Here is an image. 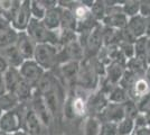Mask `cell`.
<instances>
[{
    "mask_svg": "<svg viewBox=\"0 0 150 135\" xmlns=\"http://www.w3.org/2000/svg\"><path fill=\"white\" fill-rule=\"evenodd\" d=\"M8 68H9V66L7 65V63L5 62V60L0 56V76H2V74L7 71Z\"/></svg>",
    "mask_w": 150,
    "mask_h": 135,
    "instance_id": "7dc6e473",
    "label": "cell"
},
{
    "mask_svg": "<svg viewBox=\"0 0 150 135\" xmlns=\"http://www.w3.org/2000/svg\"><path fill=\"white\" fill-rule=\"evenodd\" d=\"M58 47L50 44H37L33 60L45 71H50L57 65Z\"/></svg>",
    "mask_w": 150,
    "mask_h": 135,
    "instance_id": "277c9868",
    "label": "cell"
},
{
    "mask_svg": "<svg viewBox=\"0 0 150 135\" xmlns=\"http://www.w3.org/2000/svg\"><path fill=\"white\" fill-rule=\"evenodd\" d=\"M144 59L147 61V64H150V37L147 39V45H146V52H144Z\"/></svg>",
    "mask_w": 150,
    "mask_h": 135,
    "instance_id": "f6af8a7d",
    "label": "cell"
},
{
    "mask_svg": "<svg viewBox=\"0 0 150 135\" xmlns=\"http://www.w3.org/2000/svg\"><path fill=\"white\" fill-rule=\"evenodd\" d=\"M138 78H140V77H137L136 74H133L132 72H130V71H128L127 69H125V73H123V76H122L121 80H120L119 86L120 87H122L127 92H129Z\"/></svg>",
    "mask_w": 150,
    "mask_h": 135,
    "instance_id": "e575fe53",
    "label": "cell"
},
{
    "mask_svg": "<svg viewBox=\"0 0 150 135\" xmlns=\"http://www.w3.org/2000/svg\"><path fill=\"white\" fill-rule=\"evenodd\" d=\"M102 41H103V47H109L112 45H118L120 43V31L114 29L111 27L103 26L102 29Z\"/></svg>",
    "mask_w": 150,
    "mask_h": 135,
    "instance_id": "603a6c76",
    "label": "cell"
},
{
    "mask_svg": "<svg viewBox=\"0 0 150 135\" xmlns=\"http://www.w3.org/2000/svg\"><path fill=\"white\" fill-rule=\"evenodd\" d=\"M125 71V65L119 62H111L110 64L106 65L105 68V81L109 84L117 86L119 84L121 78Z\"/></svg>",
    "mask_w": 150,
    "mask_h": 135,
    "instance_id": "9a60e30c",
    "label": "cell"
},
{
    "mask_svg": "<svg viewBox=\"0 0 150 135\" xmlns=\"http://www.w3.org/2000/svg\"><path fill=\"white\" fill-rule=\"evenodd\" d=\"M45 129L46 127L39 121V118L30 108V106L27 105L24 113L23 131H25L28 135H43Z\"/></svg>",
    "mask_w": 150,
    "mask_h": 135,
    "instance_id": "9c48e42d",
    "label": "cell"
},
{
    "mask_svg": "<svg viewBox=\"0 0 150 135\" xmlns=\"http://www.w3.org/2000/svg\"><path fill=\"white\" fill-rule=\"evenodd\" d=\"M2 114H4V111H2V109H1V108H0V117H1V116H2Z\"/></svg>",
    "mask_w": 150,
    "mask_h": 135,
    "instance_id": "db71d44e",
    "label": "cell"
},
{
    "mask_svg": "<svg viewBox=\"0 0 150 135\" xmlns=\"http://www.w3.org/2000/svg\"><path fill=\"white\" fill-rule=\"evenodd\" d=\"M2 78H4V81H5L8 92H13V89L16 88V86L23 79L20 76L19 69H16V68H8L6 72L2 74Z\"/></svg>",
    "mask_w": 150,
    "mask_h": 135,
    "instance_id": "44dd1931",
    "label": "cell"
},
{
    "mask_svg": "<svg viewBox=\"0 0 150 135\" xmlns=\"http://www.w3.org/2000/svg\"><path fill=\"white\" fill-rule=\"evenodd\" d=\"M105 14L106 6L104 1H102V0L93 1V5L91 7V16L93 17V19L96 20L98 23H101L103 18L105 17Z\"/></svg>",
    "mask_w": 150,
    "mask_h": 135,
    "instance_id": "1f68e13d",
    "label": "cell"
},
{
    "mask_svg": "<svg viewBox=\"0 0 150 135\" xmlns=\"http://www.w3.org/2000/svg\"><path fill=\"white\" fill-rule=\"evenodd\" d=\"M19 105H20L19 100L13 92H6L4 96L0 97V108L4 113L17 108Z\"/></svg>",
    "mask_w": 150,
    "mask_h": 135,
    "instance_id": "83f0119b",
    "label": "cell"
},
{
    "mask_svg": "<svg viewBox=\"0 0 150 135\" xmlns=\"http://www.w3.org/2000/svg\"><path fill=\"white\" fill-rule=\"evenodd\" d=\"M122 13L125 14L128 18H131L133 16L139 15L140 11V0H128L123 1L121 5Z\"/></svg>",
    "mask_w": 150,
    "mask_h": 135,
    "instance_id": "4dcf8cb0",
    "label": "cell"
},
{
    "mask_svg": "<svg viewBox=\"0 0 150 135\" xmlns=\"http://www.w3.org/2000/svg\"><path fill=\"white\" fill-rule=\"evenodd\" d=\"M0 135H9V134H7V133H4V132H1V131H0Z\"/></svg>",
    "mask_w": 150,
    "mask_h": 135,
    "instance_id": "f5cc1de1",
    "label": "cell"
},
{
    "mask_svg": "<svg viewBox=\"0 0 150 135\" xmlns=\"http://www.w3.org/2000/svg\"><path fill=\"white\" fill-rule=\"evenodd\" d=\"M120 39H121L120 42H125V43H131V44H133L137 39L134 37V35L127 27H125L123 29L120 31Z\"/></svg>",
    "mask_w": 150,
    "mask_h": 135,
    "instance_id": "60d3db41",
    "label": "cell"
},
{
    "mask_svg": "<svg viewBox=\"0 0 150 135\" xmlns=\"http://www.w3.org/2000/svg\"><path fill=\"white\" fill-rule=\"evenodd\" d=\"M101 24L106 27H111L114 29H123L127 27L128 24V17L125 16L123 13H118V14H109L105 15V17L101 21Z\"/></svg>",
    "mask_w": 150,
    "mask_h": 135,
    "instance_id": "ac0fdd59",
    "label": "cell"
},
{
    "mask_svg": "<svg viewBox=\"0 0 150 135\" xmlns=\"http://www.w3.org/2000/svg\"><path fill=\"white\" fill-rule=\"evenodd\" d=\"M19 5H20V1L0 0V16H4L9 21H11L16 10L18 9Z\"/></svg>",
    "mask_w": 150,
    "mask_h": 135,
    "instance_id": "d4e9b609",
    "label": "cell"
},
{
    "mask_svg": "<svg viewBox=\"0 0 150 135\" xmlns=\"http://www.w3.org/2000/svg\"><path fill=\"white\" fill-rule=\"evenodd\" d=\"M120 51L122 52V54L125 55V58L128 60L134 58V49H133V44L131 43H125V42H120L119 44Z\"/></svg>",
    "mask_w": 150,
    "mask_h": 135,
    "instance_id": "f35d334b",
    "label": "cell"
},
{
    "mask_svg": "<svg viewBox=\"0 0 150 135\" xmlns=\"http://www.w3.org/2000/svg\"><path fill=\"white\" fill-rule=\"evenodd\" d=\"M19 72L23 80H25L27 84H29L33 88L36 89L39 80L42 79L46 71L42 69L34 60H26L19 66Z\"/></svg>",
    "mask_w": 150,
    "mask_h": 135,
    "instance_id": "8992f818",
    "label": "cell"
},
{
    "mask_svg": "<svg viewBox=\"0 0 150 135\" xmlns=\"http://www.w3.org/2000/svg\"><path fill=\"white\" fill-rule=\"evenodd\" d=\"M147 61L144 58H132L127 61L125 63V69L132 72L137 77H144V73L147 70Z\"/></svg>",
    "mask_w": 150,
    "mask_h": 135,
    "instance_id": "ffe728a7",
    "label": "cell"
},
{
    "mask_svg": "<svg viewBox=\"0 0 150 135\" xmlns=\"http://www.w3.org/2000/svg\"><path fill=\"white\" fill-rule=\"evenodd\" d=\"M26 106V104H20L17 108L4 113L0 117V131L9 135L21 131Z\"/></svg>",
    "mask_w": 150,
    "mask_h": 135,
    "instance_id": "7a4b0ae2",
    "label": "cell"
},
{
    "mask_svg": "<svg viewBox=\"0 0 150 135\" xmlns=\"http://www.w3.org/2000/svg\"><path fill=\"white\" fill-rule=\"evenodd\" d=\"M139 15H141L144 18L150 17V0H142L140 1V11Z\"/></svg>",
    "mask_w": 150,
    "mask_h": 135,
    "instance_id": "b9f144b4",
    "label": "cell"
},
{
    "mask_svg": "<svg viewBox=\"0 0 150 135\" xmlns=\"http://www.w3.org/2000/svg\"><path fill=\"white\" fill-rule=\"evenodd\" d=\"M80 63L81 62L69 61V62H65L63 64L58 65L59 72L65 81H67L69 84H73V82L75 84L77 74H79V70H80Z\"/></svg>",
    "mask_w": 150,
    "mask_h": 135,
    "instance_id": "e0dca14e",
    "label": "cell"
},
{
    "mask_svg": "<svg viewBox=\"0 0 150 135\" xmlns=\"http://www.w3.org/2000/svg\"><path fill=\"white\" fill-rule=\"evenodd\" d=\"M132 135H150V127L149 126H144L141 129H134Z\"/></svg>",
    "mask_w": 150,
    "mask_h": 135,
    "instance_id": "ee69618b",
    "label": "cell"
},
{
    "mask_svg": "<svg viewBox=\"0 0 150 135\" xmlns=\"http://www.w3.org/2000/svg\"><path fill=\"white\" fill-rule=\"evenodd\" d=\"M150 94V84L144 79V77H140L136 80L132 88L128 92V96L133 101H137L141 97Z\"/></svg>",
    "mask_w": 150,
    "mask_h": 135,
    "instance_id": "2e32d148",
    "label": "cell"
},
{
    "mask_svg": "<svg viewBox=\"0 0 150 135\" xmlns=\"http://www.w3.org/2000/svg\"><path fill=\"white\" fill-rule=\"evenodd\" d=\"M27 35L30 37L35 44H50L57 46L59 43V29L52 32L50 29H47L43 23L40 20H36L31 18L29 24L27 26L26 29Z\"/></svg>",
    "mask_w": 150,
    "mask_h": 135,
    "instance_id": "6da1fadb",
    "label": "cell"
},
{
    "mask_svg": "<svg viewBox=\"0 0 150 135\" xmlns=\"http://www.w3.org/2000/svg\"><path fill=\"white\" fill-rule=\"evenodd\" d=\"M136 105H137L138 111L140 114H144L148 110H150V94L141 97L140 99H138L136 101Z\"/></svg>",
    "mask_w": 150,
    "mask_h": 135,
    "instance_id": "74e56055",
    "label": "cell"
},
{
    "mask_svg": "<svg viewBox=\"0 0 150 135\" xmlns=\"http://www.w3.org/2000/svg\"><path fill=\"white\" fill-rule=\"evenodd\" d=\"M108 104H109V101H108V98H106L105 95L102 94L99 89H96L86 99L88 113H91L90 116L96 117L102 110L105 108Z\"/></svg>",
    "mask_w": 150,
    "mask_h": 135,
    "instance_id": "8fae6325",
    "label": "cell"
},
{
    "mask_svg": "<svg viewBox=\"0 0 150 135\" xmlns=\"http://www.w3.org/2000/svg\"><path fill=\"white\" fill-rule=\"evenodd\" d=\"M144 36L150 37V17L144 18Z\"/></svg>",
    "mask_w": 150,
    "mask_h": 135,
    "instance_id": "bcb514c9",
    "label": "cell"
},
{
    "mask_svg": "<svg viewBox=\"0 0 150 135\" xmlns=\"http://www.w3.org/2000/svg\"><path fill=\"white\" fill-rule=\"evenodd\" d=\"M102 29H103V25L100 23L90 33L84 46V60H91V59L96 58L99 52L102 50L103 47Z\"/></svg>",
    "mask_w": 150,
    "mask_h": 135,
    "instance_id": "5b68a950",
    "label": "cell"
},
{
    "mask_svg": "<svg viewBox=\"0 0 150 135\" xmlns=\"http://www.w3.org/2000/svg\"><path fill=\"white\" fill-rule=\"evenodd\" d=\"M122 106H123V110H125V117H127V118H130V119L133 121L139 115L136 101H133L130 98L122 104Z\"/></svg>",
    "mask_w": 150,
    "mask_h": 135,
    "instance_id": "d590c367",
    "label": "cell"
},
{
    "mask_svg": "<svg viewBox=\"0 0 150 135\" xmlns=\"http://www.w3.org/2000/svg\"><path fill=\"white\" fill-rule=\"evenodd\" d=\"M144 118H146V122H147V126H150V110H148L147 113H144Z\"/></svg>",
    "mask_w": 150,
    "mask_h": 135,
    "instance_id": "f907efd6",
    "label": "cell"
},
{
    "mask_svg": "<svg viewBox=\"0 0 150 135\" xmlns=\"http://www.w3.org/2000/svg\"><path fill=\"white\" fill-rule=\"evenodd\" d=\"M61 16H62V8L57 5L56 7L46 10L42 23L47 29L55 32L61 29Z\"/></svg>",
    "mask_w": 150,
    "mask_h": 135,
    "instance_id": "4fadbf2b",
    "label": "cell"
},
{
    "mask_svg": "<svg viewBox=\"0 0 150 135\" xmlns=\"http://www.w3.org/2000/svg\"><path fill=\"white\" fill-rule=\"evenodd\" d=\"M128 99H129L128 92L122 87H120L119 84L114 86L113 89L110 91V94L108 95V101L112 104H123Z\"/></svg>",
    "mask_w": 150,
    "mask_h": 135,
    "instance_id": "f1b7e54d",
    "label": "cell"
},
{
    "mask_svg": "<svg viewBox=\"0 0 150 135\" xmlns=\"http://www.w3.org/2000/svg\"><path fill=\"white\" fill-rule=\"evenodd\" d=\"M7 91V88H6V84H5V81H4V78L2 76H0V97L4 96Z\"/></svg>",
    "mask_w": 150,
    "mask_h": 135,
    "instance_id": "c3c4849f",
    "label": "cell"
},
{
    "mask_svg": "<svg viewBox=\"0 0 150 135\" xmlns=\"http://www.w3.org/2000/svg\"><path fill=\"white\" fill-rule=\"evenodd\" d=\"M101 122L94 116H88L84 123V134L85 135H100Z\"/></svg>",
    "mask_w": 150,
    "mask_h": 135,
    "instance_id": "f546056e",
    "label": "cell"
},
{
    "mask_svg": "<svg viewBox=\"0 0 150 135\" xmlns=\"http://www.w3.org/2000/svg\"><path fill=\"white\" fill-rule=\"evenodd\" d=\"M100 78L95 73L91 60H83L80 63V70L75 84L83 90L95 91L99 87Z\"/></svg>",
    "mask_w": 150,
    "mask_h": 135,
    "instance_id": "3957f363",
    "label": "cell"
},
{
    "mask_svg": "<svg viewBox=\"0 0 150 135\" xmlns=\"http://www.w3.org/2000/svg\"><path fill=\"white\" fill-rule=\"evenodd\" d=\"M30 20H31L30 0L20 1V5H19L18 9L16 10L13 19L10 21L11 27L18 33L26 32L27 26H28Z\"/></svg>",
    "mask_w": 150,
    "mask_h": 135,
    "instance_id": "ba28073f",
    "label": "cell"
},
{
    "mask_svg": "<svg viewBox=\"0 0 150 135\" xmlns=\"http://www.w3.org/2000/svg\"><path fill=\"white\" fill-rule=\"evenodd\" d=\"M10 27H11L10 21L7 19V18H5L4 16H0V32L1 31H5V29H8Z\"/></svg>",
    "mask_w": 150,
    "mask_h": 135,
    "instance_id": "7bdbcfd3",
    "label": "cell"
},
{
    "mask_svg": "<svg viewBox=\"0 0 150 135\" xmlns=\"http://www.w3.org/2000/svg\"><path fill=\"white\" fill-rule=\"evenodd\" d=\"M86 99L88 98H83L80 95H75L71 98V108L74 117H82L88 114Z\"/></svg>",
    "mask_w": 150,
    "mask_h": 135,
    "instance_id": "cb8c5ba5",
    "label": "cell"
},
{
    "mask_svg": "<svg viewBox=\"0 0 150 135\" xmlns=\"http://www.w3.org/2000/svg\"><path fill=\"white\" fill-rule=\"evenodd\" d=\"M34 91H35V88H33L30 84H27L25 80L21 79L20 82L13 89V94L17 97L20 104H27L30 101L31 97L34 95Z\"/></svg>",
    "mask_w": 150,
    "mask_h": 135,
    "instance_id": "d6986e66",
    "label": "cell"
},
{
    "mask_svg": "<svg viewBox=\"0 0 150 135\" xmlns=\"http://www.w3.org/2000/svg\"><path fill=\"white\" fill-rule=\"evenodd\" d=\"M30 13L31 18L42 21L46 13V8L43 6L40 0H30Z\"/></svg>",
    "mask_w": 150,
    "mask_h": 135,
    "instance_id": "d6a6232c",
    "label": "cell"
},
{
    "mask_svg": "<svg viewBox=\"0 0 150 135\" xmlns=\"http://www.w3.org/2000/svg\"><path fill=\"white\" fill-rule=\"evenodd\" d=\"M18 39V32H16L13 27L0 32V50L6 49L8 46L16 45Z\"/></svg>",
    "mask_w": 150,
    "mask_h": 135,
    "instance_id": "484cf974",
    "label": "cell"
},
{
    "mask_svg": "<svg viewBox=\"0 0 150 135\" xmlns=\"http://www.w3.org/2000/svg\"><path fill=\"white\" fill-rule=\"evenodd\" d=\"M16 47L18 50L20 56L24 61L26 60H33L36 44L33 39L27 35L26 32L18 33V39L16 42Z\"/></svg>",
    "mask_w": 150,
    "mask_h": 135,
    "instance_id": "7c38bea8",
    "label": "cell"
},
{
    "mask_svg": "<svg viewBox=\"0 0 150 135\" xmlns=\"http://www.w3.org/2000/svg\"><path fill=\"white\" fill-rule=\"evenodd\" d=\"M11 135H28L27 133H26L25 131H19V132H16V133H13V134H11Z\"/></svg>",
    "mask_w": 150,
    "mask_h": 135,
    "instance_id": "816d5d0a",
    "label": "cell"
},
{
    "mask_svg": "<svg viewBox=\"0 0 150 135\" xmlns=\"http://www.w3.org/2000/svg\"><path fill=\"white\" fill-rule=\"evenodd\" d=\"M147 36H141L136 39L133 43V49H134V56L136 58H144V52H146V45H147Z\"/></svg>",
    "mask_w": 150,
    "mask_h": 135,
    "instance_id": "8d00e7d4",
    "label": "cell"
},
{
    "mask_svg": "<svg viewBox=\"0 0 150 135\" xmlns=\"http://www.w3.org/2000/svg\"><path fill=\"white\" fill-rule=\"evenodd\" d=\"M29 103H30V105H29L30 108L37 115V117L39 118V121L42 122V124L44 125L46 129H48L50 125L53 124V122H54V117L50 114L48 107L46 106L42 95L36 89L34 91V95L31 97Z\"/></svg>",
    "mask_w": 150,
    "mask_h": 135,
    "instance_id": "52a82bcc",
    "label": "cell"
},
{
    "mask_svg": "<svg viewBox=\"0 0 150 135\" xmlns=\"http://www.w3.org/2000/svg\"><path fill=\"white\" fill-rule=\"evenodd\" d=\"M127 28L134 35L136 39L144 36V18L141 15H137L131 18H128Z\"/></svg>",
    "mask_w": 150,
    "mask_h": 135,
    "instance_id": "7402d4cb",
    "label": "cell"
},
{
    "mask_svg": "<svg viewBox=\"0 0 150 135\" xmlns=\"http://www.w3.org/2000/svg\"><path fill=\"white\" fill-rule=\"evenodd\" d=\"M100 135H118L117 124H114V123H103L101 125Z\"/></svg>",
    "mask_w": 150,
    "mask_h": 135,
    "instance_id": "ab89813d",
    "label": "cell"
},
{
    "mask_svg": "<svg viewBox=\"0 0 150 135\" xmlns=\"http://www.w3.org/2000/svg\"><path fill=\"white\" fill-rule=\"evenodd\" d=\"M61 8H62V7H61ZM76 26H77V21H76V19H75V17H74V15H73V13H72V10L62 8L61 29H66V31L76 32Z\"/></svg>",
    "mask_w": 150,
    "mask_h": 135,
    "instance_id": "4316f807",
    "label": "cell"
},
{
    "mask_svg": "<svg viewBox=\"0 0 150 135\" xmlns=\"http://www.w3.org/2000/svg\"><path fill=\"white\" fill-rule=\"evenodd\" d=\"M96 118L100 121L101 124H103V123L118 124L120 121H122L125 118V110H123L122 104L109 103L105 108L96 116Z\"/></svg>",
    "mask_w": 150,
    "mask_h": 135,
    "instance_id": "30bf717a",
    "label": "cell"
},
{
    "mask_svg": "<svg viewBox=\"0 0 150 135\" xmlns=\"http://www.w3.org/2000/svg\"><path fill=\"white\" fill-rule=\"evenodd\" d=\"M144 79L150 84V64L147 66V70H146V73H144Z\"/></svg>",
    "mask_w": 150,
    "mask_h": 135,
    "instance_id": "681fc988",
    "label": "cell"
},
{
    "mask_svg": "<svg viewBox=\"0 0 150 135\" xmlns=\"http://www.w3.org/2000/svg\"><path fill=\"white\" fill-rule=\"evenodd\" d=\"M0 56L5 60V62L9 68L19 69V66L24 62V60L20 56L18 50L16 47V45L8 46L6 49H1L0 50Z\"/></svg>",
    "mask_w": 150,
    "mask_h": 135,
    "instance_id": "5bb4252c",
    "label": "cell"
},
{
    "mask_svg": "<svg viewBox=\"0 0 150 135\" xmlns=\"http://www.w3.org/2000/svg\"><path fill=\"white\" fill-rule=\"evenodd\" d=\"M117 129L118 135H132L134 132V122L130 118L125 117L117 124Z\"/></svg>",
    "mask_w": 150,
    "mask_h": 135,
    "instance_id": "836d02e7",
    "label": "cell"
}]
</instances>
